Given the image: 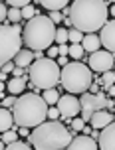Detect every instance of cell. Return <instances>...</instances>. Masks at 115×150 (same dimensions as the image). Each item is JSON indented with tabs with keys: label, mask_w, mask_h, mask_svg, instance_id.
<instances>
[{
	"label": "cell",
	"mask_w": 115,
	"mask_h": 150,
	"mask_svg": "<svg viewBox=\"0 0 115 150\" xmlns=\"http://www.w3.org/2000/svg\"><path fill=\"white\" fill-rule=\"evenodd\" d=\"M36 14H38V12H36V8L30 6V4H26V6L22 8V18H24V20H32Z\"/></svg>",
	"instance_id": "cell-27"
},
{
	"label": "cell",
	"mask_w": 115,
	"mask_h": 150,
	"mask_svg": "<svg viewBox=\"0 0 115 150\" xmlns=\"http://www.w3.org/2000/svg\"><path fill=\"white\" fill-rule=\"evenodd\" d=\"M56 24L52 22L50 16H42V14H36L32 20H28L26 28L22 32V40L24 44L28 45L30 50H48L52 42L56 40Z\"/></svg>",
	"instance_id": "cell-4"
},
{
	"label": "cell",
	"mask_w": 115,
	"mask_h": 150,
	"mask_svg": "<svg viewBox=\"0 0 115 150\" xmlns=\"http://www.w3.org/2000/svg\"><path fill=\"white\" fill-rule=\"evenodd\" d=\"M97 144L103 150H115V120H111L105 128H101Z\"/></svg>",
	"instance_id": "cell-12"
},
{
	"label": "cell",
	"mask_w": 115,
	"mask_h": 150,
	"mask_svg": "<svg viewBox=\"0 0 115 150\" xmlns=\"http://www.w3.org/2000/svg\"><path fill=\"white\" fill-rule=\"evenodd\" d=\"M10 6H16V8H24L26 4H30V0H6Z\"/></svg>",
	"instance_id": "cell-32"
},
{
	"label": "cell",
	"mask_w": 115,
	"mask_h": 150,
	"mask_svg": "<svg viewBox=\"0 0 115 150\" xmlns=\"http://www.w3.org/2000/svg\"><path fill=\"white\" fill-rule=\"evenodd\" d=\"M107 0H74L69 6V20L74 28L81 32H97L107 22Z\"/></svg>",
	"instance_id": "cell-1"
},
{
	"label": "cell",
	"mask_w": 115,
	"mask_h": 150,
	"mask_svg": "<svg viewBox=\"0 0 115 150\" xmlns=\"http://www.w3.org/2000/svg\"><path fill=\"white\" fill-rule=\"evenodd\" d=\"M109 14H111V16H113V18H115V4H113V6H111V8H109Z\"/></svg>",
	"instance_id": "cell-40"
},
{
	"label": "cell",
	"mask_w": 115,
	"mask_h": 150,
	"mask_svg": "<svg viewBox=\"0 0 115 150\" xmlns=\"http://www.w3.org/2000/svg\"><path fill=\"white\" fill-rule=\"evenodd\" d=\"M16 138H18V132H16V128H8V130H4V132H2V140H4V142H14Z\"/></svg>",
	"instance_id": "cell-26"
},
{
	"label": "cell",
	"mask_w": 115,
	"mask_h": 150,
	"mask_svg": "<svg viewBox=\"0 0 115 150\" xmlns=\"http://www.w3.org/2000/svg\"><path fill=\"white\" fill-rule=\"evenodd\" d=\"M56 107L60 109V115H61V117H68V119H71V117L79 115V111H81L79 99L74 97V93H66L64 97H60V99H58V103H56Z\"/></svg>",
	"instance_id": "cell-10"
},
{
	"label": "cell",
	"mask_w": 115,
	"mask_h": 150,
	"mask_svg": "<svg viewBox=\"0 0 115 150\" xmlns=\"http://www.w3.org/2000/svg\"><path fill=\"white\" fill-rule=\"evenodd\" d=\"M113 57H115V55H113Z\"/></svg>",
	"instance_id": "cell-46"
},
{
	"label": "cell",
	"mask_w": 115,
	"mask_h": 150,
	"mask_svg": "<svg viewBox=\"0 0 115 150\" xmlns=\"http://www.w3.org/2000/svg\"><path fill=\"white\" fill-rule=\"evenodd\" d=\"M22 38L18 24H0V69L6 61H12L22 50Z\"/></svg>",
	"instance_id": "cell-7"
},
{
	"label": "cell",
	"mask_w": 115,
	"mask_h": 150,
	"mask_svg": "<svg viewBox=\"0 0 115 150\" xmlns=\"http://www.w3.org/2000/svg\"><path fill=\"white\" fill-rule=\"evenodd\" d=\"M42 97H44V101H46L48 105L52 107V105H56V103H58L60 93L56 91V87H52V89H44V95H42Z\"/></svg>",
	"instance_id": "cell-20"
},
{
	"label": "cell",
	"mask_w": 115,
	"mask_h": 150,
	"mask_svg": "<svg viewBox=\"0 0 115 150\" xmlns=\"http://www.w3.org/2000/svg\"><path fill=\"white\" fill-rule=\"evenodd\" d=\"M111 120H115V117L111 115L109 111H105V109H101V111L93 112L91 119H89V122H91L93 128H97V130H101V128H105L111 122Z\"/></svg>",
	"instance_id": "cell-14"
},
{
	"label": "cell",
	"mask_w": 115,
	"mask_h": 150,
	"mask_svg": "<svg viewBox=\"0 0 115 150\" xmlns=\"http://www.w3.org/2000/svg\"><path fill=\"white\" fill-rule=\"evenodd\" d=\"M48 103L44 97H40L36 93H22L20 97H16L12 105V115L14 122L18 127H38L40 122L48 119Z\"/></svg>",
	"instance_id": "cell-3"
},
{
	"label": "cell",
	"mask_w": 115,
	"mask_h": 150,
	"mask_svg": "<svg viewBox=\"0 0 115 150\" xmlns=\"http://www.w3.org/2000/svg\"><path fill=\"white\" fill-rule=\"evenodd\" d=\"M20 18H22V10H20V8L12 6L8 10V20H10V22H18Z\"/></svg>",
	"instance_id": "cell-28"
},
{
	"label": "cell",
	"mask_w": 115,
	"mask_h": 150,
	"mask_svg": "<svg viewBox=\"0 0 115 150\" xmlns=\"http://www.w3.org/2000/svg\"><path fill=\"white\" fill-rule=\"evenodd\" d=\"M109 95H111V97H115V85H111V87H109Z\"/></svg>",
	"instance_id": "cell-39"
},
{
	"label": "cell",
	"mask_w": 115,
	"mask_h": 150,
	"mask_svg": "<svg viewBox=\"0 0 115 150\" xmlns=\"http://www.w3.org/2000/svg\"><path fill=\"white\" fill-rule=\"evenodd\" d=\"M107 2H113V4H115V0H107Z\"/></svg>",
	"instance_id": "cell-44"
},
{
	"label": "cell",
	"mask_w": 115,
	"mask_h": 150,
	"mask_svg": "<svg viewBox=\"0 0 115 150\" xmlns=\"http://www.w3.org/2000/svg\"><path fill=\"white\" fill-rule=\"evenodd\" d=\"M0 93H4V81L0 79Z\"/></svg>",
	"instance_id": "cell-42"
},
{
	"label": "cell",
	"mask_w": 115,
	"mask_h": 150,
	"mask_svg": "<svg viewBox=\"0 0 115 150\" xmlns=\"http://www.w3.org/2000/svg\"><path fill=\"white\" fill-rule=\"evenodd\" d=\"M115 63V57L113 53L109 52H93L91 57H89V67H91V71H97V73H105V71H109V69L113 67Z\"/></svg>",
	"instance_id": "cell-9"
},
{
	"label": "cell",
	"mask_w": 115,
	"mask_h": 150,
	"mask_svg": "<svg viewBox=\"0 0 115 150\" xmlns=\"http://www.w3.org/2000/svg\"><path fill=\"white\" fill-rule=\"evenodd\" d=\"M12 125H14V115H12V111H8V107H2L0 109V134L4 130H8V128H12Z\"/></svg>",
	"instance_id": "cell-18"
},
{
	"label": "cell",
	"mask_w": 115,
	"mask_h": 150,
	"mask_svg": "<svg viewBox=\"0 0 115 150\" xmlns=\"http://www.w3.org/2000/svg\"><path fill=\"white\" fill-rule=\"evenodd\" d=\"M68 55H69V57H74V59H79V57L84 55V45H81V44H71V45H69Z\"/></svg>",
	"instance_id": "cell-22"
},
{
	"label": "cell",
	"mask_w": 115,
	"mask_h": 150,
	"mask_svg": "<svg viewBox=\"0 0 115 150\" xmlns=\"http://www.w3.org/2000/svg\"><path fill=\"white\" fill-rule=\"evenodd\" d=\"M69 0H40V4L46 8V10H64L68 6Z\"/></svg>",
	"instance_id": "cell-19"
},
{
	"label": "cell",
	"mask_w": 115,
	"mask_h": 150,
	"mask_svg": "<svg viewBox=\"0 0 115 150\" xmlns=\"http://www.w3.org/2000/svg\"><path fill=\"white\" fill-rule=\"evenodd\" d=\"M115 83V71L113 69H109L105 73H101V85H105V87H111Z\"/></svg>",
	"instance_id": "cell-23"
},
{
	"label": "cell",
	"mask_w": 115,
	"mask_h": 150,
	"mask_svg": "<svg viewBox=\"0 0 115 150\" xmlns=\"http://www.w3.org/2000/svg\"><path fill=\"white\" fill-rule=\"evenodd\" d=\"M99 40H101V45H103L105 50L115 53V20H107V22L103 24Z\"/></svg>",
	"instance_id": "cell-11"
},
{
	"label": "cell",
	"mask_w": 115,
	"mask_h": 150,
	"mask_svg": "<svg viewBox=\"0 0 115 150\" xmlns=\"http://www.w3.org/2000/svg\"><path fill=\"white\" fill-rule=\"evenodd\" d=\"M6 20H8V8L4 4H0V24L6 22Z\"/></svg>",
	"instance_id": "cell-34"
},
{
	"label": "cell",
	"mask_w": 115,
	"mask_h": 150,
	"mask_svg": "<svg viewBox=\"0 0 115 150\" xmlns=\"http://www.w3.org/2000/svg\"><path fill=\"white\" fill-rule=\"evenodd\" d=\"M14 101H16V95H8V97H2V107H12L14 105Z\"/></svg>",
	"instance_id": "cell-33"
},
{
	"label": "cell",
	"mask_w": 115,
	"mask_h": 150,
	"mask_svg": "<svg viewBox=\"0 0 115 150\" xmlns=\"http://www.w3.org/2000/svg\"><path fill=\"white\" fill-rule=\"evenodd\" d=\"M58 65H60V67L68 65V55H58Z\"/></svg>",
	"instance_id": "cell-37"
},
{
	"label": "cell",
	"mask_w": 115,
	"mask_h": 150,
	"mask_svg": "<svg viewBox=\"0 0 115 150\" xmlns=\"http://www.w3.org/2000/svg\"><path fill=\"white\" fill-rule=\"evenodd\" d=\"M6 148L8 150H28V148H32V146H30V142H22V140L16 138L14 142H8L6 144Z\"/></svg>",
	"instance_id": "cell-24"
},
{
	"label": "cell",
	"mask_w": 115,
	"mask_h": 150,
	"mask_svg": "<svg viewBox=\"0 0 115 150\" xmlns=\"http://www.w3.org/2000/svg\"><path fill=\"white\" fill-rule=\"evenodd\" d=\"M46 53H48V57H52V59H56V57L60 55V52H58V47H54V45H50Z\"/></svg>",
	"instance_id": "cell-35"
},
{
	"label": "cell",
	"mask_w": 115,
	"mask_h": 150,
	"mask_svg": "<svg viewBox=\"0 0 115 150\" xmlns=\"http://www.w3.org/2000/svg\"><path fill=\"white\" fill-rule=\"evenodd\" d=\"M2 148H6V142H4V140L0 138V150H2Z\"/></svg>",
	"instance_id": "cell-43"
},
{
	"label": "cell",
	"mask_w": 115,
	"mask_h": 150,
	"mask_svg": "<svg viewBox=\"0 0 115 150\" xmlns=\"http://www.w3.org/2000/svg\"><path fill=\"white\" fill-rule=\"evenodd\" d=\"M28 142L36 150H61L68 148L71 142V132L61 125L60 120H44L40 122L36 130L30 132Z\"/></svg>",
	"instance_id": "cell-2"
},
{
	"label": "cell",
	"mask_w": 115,
	"mask_h": 150,
	"mask_svg": "<svg viewBox=\"0 0 115 150\" xmlns=\"http://www.w3.org/2000/svg\"><path fill=\"white\" fill-rule=\"evenodd\" d=\"M69 125H71V128H74V130H84V127H85V120L81 119V117H76V119L71 120Z\"/></svg>",
	"instance_id": "cell-30"
},
{
	"label": "cell",
	"mask_w": 115,
	"mask_h": 150,
	"mask_svg": "<svg viewBox=\"0 0 115 150\" xmlns=\"http://www.w3.org/2000/svg\"><path fill=\"white\" fill-rule=\"evenodd\" d=\"M79 105H81V119L85 122H89L93 112L101 111V109H105L107 107V95L105 93H81V97H79Z\"/></svg>",
	"instance_id": "cell-8"
},
{
	"label": "cell",
	"mask_w": 115,
	"mask_h": 150,
	"mask_svg": "<svg viewBox=\"0 0 115 150\" xmlns=\"http://www.w3.org/2000/svg\"><path fill=\"white\" fill-rule=\"evenodd\" d=\"M50 18H52V22H54V24L64 22V14H61V10H50Z\"/></svg>",
	"instance_id": "cell-31"
},
{
	"label": "cell",
	"mask_w": 115,
	"mask_h": 150,
	"mask_svg": "<svg viewBox=\"0 0 115 150\" xmlns=\"http://www.w3.org/2000/svg\"><path fill=\"white\" fill-rule=\"evenodd\" d=\"M58 52H60V55H68V52H69L68 44H60L58 45Z\"/></svg>",
	"instance_id": "cell-36"
},
{
	"label": "cell",
	"mask_w": 115,
	"mask_h": 150,
	"mask_svg": "<svg viewBox=\"0 0 115 150\" xmlns=\"http://www.w3.org/2000/svg\"><path fill=\"white\" fill-rule=\"evenodd\" d=\"M81 45H84V52H97L101 45V40L99 36H95L93 32H89L87 36H84V40H81Z\"/></svg>",
	"instance_id": "cell-16"
},
{
	"label": "cell",
	"mask_w": 115,
	"mask_h": 150,
	"mask_svg": "<svg viewBox=\"0 0 115 150\" xmlns=\"http://www.w3.org/2000/svg\"><path fill=\"white\" fill-rule=\"evenodd\" d=\"M113 105H115V99H113Z\"/></svg>",
	"instance_id": "cell-45"
},
{
	"label": "cell",
	"mask_w": 115,
	"mask_h": 150,
	"mask_svg": "<svg viewBox=\"0 0 115 150\" xmlns=\"http://www.w3.org/2000/svg\"><path fill=\"white\" fill-rule=\"evenodd\" d=\"M68 148L69 150H95V148H99V144H97V140H95L93 136H87L84 132L81 136L71 138V142H69Z\"/></svg>",
	"instance_id": "cell-13"
},
{
	"label": "cell",
	"mask_w": 115,
	"mask_h": 150,
	"mask_svg": "<svg viewBox=\"0 0 115 150\" xmlns=\"http://www.w3.org/2000/svg\"><path fill=\"white\" fill-rule=\"evenodd\" d=\"M68 40L71 44H81V40H84V32L77 30V28H71L68 30Z\"/></svg>",
	"instance_id": "cell-21"
},
{
	"label": "cell",
	"mask_w": 115,
	"mask_h": 150,
	"mask_svg": "<svg viewBox=\"0 0 115 150\" xmlns=\"http://www.w3.org/2000/svg\"><path fill=\"white\" fill-rule=\"evenodd\" d=\"M34 57H36L34 52H30V50H20V52L16 53V57H14V63L18 65V67H30Z\"/></svg>",
	"instance_id": "cell-17"
},
{
	"label": "cell",
	"mask_w": 115,
	"mask_h": 150,
	"mask_svg": "<svg viewBox=\"0 0 115 150\" xmlns=\"http://www.w3.org/2000/svg\"><path fill=\"white\" fill-rule=\"evenodd\" d=\"M30 85L36 89H52L60 83L61 69L58 65V61H54L52 57H42L36 59V63L30 65Z\"/></svg>",
	"instance_id": "cell-6"
},
{
	"label": "cell",
	"mask_w": 115,
	"mask_h": 150,
	"mask_svg": "<svg viewBox=\"0 0 115 150\" xmlns=\"http://www.w3.org/2000/svg\"><path fill=\"white\" fill-rule=\"evenodd\" d=\"M6 75H8V73H4V71H2V69H0V79H2V81H4V79H6Z\"/></svg>",
	"instance_id": "cell-41"
},
{
	"label": "cell",
	"mask_w": 115,
	"mask_h": 150,
	"mask_svg": "<svg viewBox=\"0 0 115 150\" xmlns=\"http://www.w3.org/2000/svg\"><path fill=\"white\" fill-rule=\"evenodd\" d=\"M61 115H60V109L56 105H52V107H48V119H52V120H58Z\"/></svg>",
	"instance_id": "cell-29"
},
{
	"label": "cell",
	"mask_w": 115,
	"mask_h": 150,
	"mask_svg": "<svg viewBox=\"0 0 115 150\" xmlns=\"http://www.w3.org/2000/svg\"><path fill=\"white\" fill-rule=\"evenodd\" d=\"M54 42H58V45L60 44H68L69 40H68V30L66 28H58L56 30V40Z\"/></svg>",
	"instance_id": "cell-25"
},
{
	"label": "cell",
	"mask_w": 115,
	"mask_h": 150,
	"mask_svg": "<svg viewBox=\"0 0 115 150\" xmlns=\"http://www.w3.org/2000/svg\"><path fill=\"white\" fill-rule=\"evenodd\" d=\"M22 71H24V67H18V65H16V67L12 69V77H22Z\"/></svg>",
	"instance_id": "cell-38"
},
{
	"label": "cell",
	"mask_w": 115,
	"mask_h": 150,
	"mask_svg": "<svg viewBox=\"0 0 115 150\" xmlns=\"http://www.w3.org/2000/svg\"><path fill=\"white\" fill-rule=\"evenodd\" d=\"M28 79H30V75H28V77H12V79L6 83L8 93H12V95H22V91L26 89V81H28Z\"/></svg>",
	"instance_id": "cell-15"
},
{
	"label": "cell",
	"mask_w": 115,
	"mask_h": 150,
	"mask_svg": "<svg viewBox=\"0 0 115 150\" xmlns=\"http://www.w3.org/2000/svg\"><path fill=\"white\" fill-rule=\"evenodd\" d=\"M60 83L66 87L68 93H85L89 89V85L93 83V73L91 67H87L79 61H71L68 65L61 67V77Z\"/></svg>",
	"instance_id": "cell-5"
}]
</instances>
